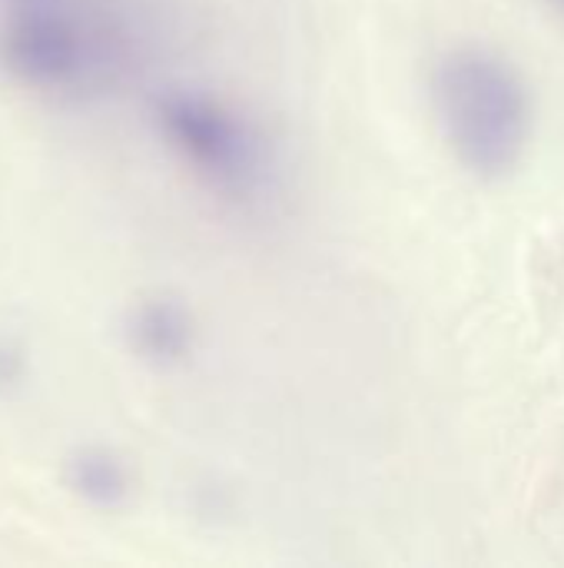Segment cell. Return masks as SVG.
Returning <instances> with one entry per match:
<instances>
[{"label":"cell","mask_w":564,"mask_h":568,"mask_svg":"<svg viewBox=\"0 0 564 568\" xmlns=\"http://www.w3.org/2000/svg\"><path fill=\"white\" fill-rule=\"evenodd\" d=\"M435 106L459 156L495 176L509 170L525 143L529 103L519 77L482 50H455L435 67Z\"/></svg>","instance_id":"obj_1"},{"label":"cell","mask_w":564,"mask_h":568,"mask_svg":"<svg viewBox=\"0 0 564 568\" xmlns=\"http://www.w3.org/2000/svg\"><path fill=\"white\" fill-rule=\"evenodd\" d=\"M116 60V37L80 10V0L0 7V67L40 93L83 90Z\"/></svg>","instance_id":"obj_2"},{"label":"cell","mask_w":564,"mask_h":568,"mask_svg":"<svg viewBox=\"0 0 564 568\" xmlns=\"http://www.w3.org/2000/svg\"><path fill=\"white\" fill-rule=\"evenodd\" d=\"M153 116L176 156L216 193L256 200L269 183V153L256 126L203 90H163Z\"/></svg>","instance_id":"obj_3"},{"label":"cell","mask_w":564,"mask_h":568,"mask_svg":"<svg viewBox=\"0 0 564 568\" xmlns=\"http://www.w3.org/2000/svg\"><path fill=\"white\" fill-rule=\"evenodd\" d=\"M123 336L136 359L156 369H170V366H180L193 353L196 326H193L189 310L180 300L166 293H153L130 306Z\"/></svg>","instance_id":"obj_4"},{"label":"cell","mask_w":564,"mask_h":568,"mask_svg":"<svg viewBox=\"0 0 564 568\" xmlns=\"http://www.w3.org/2000/svg\"><path fill=\"white\" fill-rule=\"evenodd\" d=\"M63 483L93 509H120L130 499V469L103 446H83L70 453L63 463Z\"/></svg>","instance_id":"obj_5"},{"label":"cell","mask_w":564,"mask_h":568,"mask_svg":"<svg viewBox=\"0 0 564 568\" xmlns=\"http://www.w3.org/2000/svg\"><path fill=\"white\" fill-rule=\"evenodd\" d=\"M10 3H40V0H0V7H10Z\"/></svg>","instance_id":"obj_6"}]
</instances>
